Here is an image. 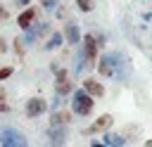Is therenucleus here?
<instances>
[{"mask_svg": "<svg viewBox=\"0 0 152 147\" xmlns=\"http://www.w3.org/2000/svg\"><path fill=\"white\" fill-rule=\"evenodd\" d=\"M7 109H10V104H7V102L0 97V111H7Z\"/></svg>", "mask_w": 152, "mask_h": 147, "instance_id": "f3484780", "label": "nucleus"}, {"mask_svg": "<svg viewBox=\"0 0 152 147\" xmlns=\"http://www.w3.org/2000/svg\"><path fill=\"white\" fill-rule=\"evenodd\" d=\"M93 104H95V100H93V95H88L86 90H76V92H74V100H71V109H74V114H78V116H88V114L93 111Z\"/></svg>", "mask_w": 152, "mask_h": 147, "instance_id": "f257e3e1", "label": "nucleus"}, {"mask_svg": "<svg viewBox=\"0 0 152 147\" xmlns=\"http://www.w3.org/2000/svg\"><path fill=\"white\" fill-rule=\"evenodd\" d=\"M2 17H5V9H2V7H0V19H2Z\"/></svg>", "mask_w": 152, "mask_h": 147, "instance_id": "aec40b11", "label": "nucleus"}, {"mask_svg": "<svg viewBox=\"0 0 152 147\" xmlns=\"http://www.w3.org/2000/svg\"><path fill=\"white\" fill-rule=\"evenodd\" d=\"M97 71L102 74V76H114L116 74V62H114V55H104L100 62H97Z\"/></svg>", "mask_w": 152, "mask_h": 147, "instance_id": "20e7f679", "label": "nucleus"}, {"mask_svg": "<svg viewBox=\"0 0 152 147\" xmlns=\"http://www.w3.org/2000/svg\"><path fill=\"white\" fill-rule=\"evenodd\" d=\"M48 138H50L52 145H62V142H64V130H62V128H52V130L48 133Z\"/></svg>", "mask_w": 152, "mask_h": 147, "instance_id": "9b49d317", "label": "nucleus"}, {"mask_svg": "<svg viewBox=\"0 0 152 147\" xmlns=\"http://www.w3.org/2000/svg\"><path fill=\"white\" fill-rule=\"evenodd\" d=\"M55 90H57V95H66V92H71V81H69V76H66V71H64V69H59V71H57Z\"/></svg>", "mask_w": 152, "mask_h": 147, "instance_id": "39448f33", "label": "nucleus"}, {"mask_svg": "<svg viewBox=\"0 0 152 147\" xmlns=\"http://www.w3.org/2000/svg\"><path fill=\"white\" fill-rule=\"evenodd\" d=\"M28 2H31V0H19V5H21V7H28Z\"/></svg>", "mask_w": 152, "mask_h": 147, "instance_id": "6ab92c4d", "label": "nucleus"}, {"mask_svg": "<svg viewBox=\"0 0 152 147\" xmlns=\"http://www.w3.org/2000/svg\"><path fill=\"white\" fill-rule=\"evenodd\" d=\"M0 145H5V147H24L26 138L17 128H2L0 130Z\"/></svg>", "mask_w": 152, "mask_h": 147, "instance_id": "f03ea898", "label": "nucleus"}, {"mask_svg": "<svg viewBox=\"0 0 152 147\" xmlns=\"http://www.w3.org/2000/svg\"><path fill=\"white\" fill-rule=\"evenodd\" d=\"M48 111V102L43 100V97H31L28 102H26V116L28 119H36V116H40V114H45Z\"/></svg>", "mask_w": 152, "mask_h": 147, "instance_id": "7ed1b4c3", "label": "nucleus"}, {"mask_svg": "<svg viewBox=\"0 0 152 147\" xmlns=\"http://www.w3.org/2000/svg\"><path fill=\"white\" fill-rule=\"evenodd\" d=\"M62 40H64V36H62V33H52V36H50V40L45 43V50H55V47H59V45H62Z\"/></svg>", "mask_w": 152, "mask_h": 147, "instance_id": "f8f14e48", "label": "nucleus"}, {"mask_svg": "<svg viewBox=\"0 0 152 147\" xmlns=\"http://www.w3.org/2000/svg\"><path fill=\"white\" fill-rule=\"evenodd\" d=\"M64 121H69V114H55L52 116V126H62Z\"/></svg>", "mask_w": 152, "mask_h": 147, "instance_id": "2eb2a0df", "label": "nucleus"}, {"mask_svg": "<svg viewBox=\"0 0 152 147\" xmlns=\"http://www.w3.org/2000/svg\"><path fill=\"white\" fill-rule=\"evenodd\" d=\"M33 19H36V9L24 7V12L17 17V24H19V28H28V26L33 24Z\"/></svg>", "mask_w": 152, "mask_h": 147, "instance_id": "6e6552de", "label": "nucleus"}, {"mask_svg": "<svg viewBox=\"0 0 152 147\" xmlns=\"http://www.w3.org/2000/svg\"><path fill=\"white\" fill-rule=\"evenodd\" d=\"M43 7H48V9H52V7H55V0H43Z\"/></svg>", "mask_w": 152, "mask_h": 147, "instance_id": "a211bd4d", "label": "nucleus"}, {"mask_svg": "<svg viewBox=\"0 0 152 147\" xmlns=\"http://www.w3.org/2000/svg\"><path fill=\"white\" fill-rule=\"evenodd\" d=\"M10 76H12V69L10 66H0V81L2 78H10Z\"/></svg>", "mask_w": 152, "mask_h": 147, "instance_id": "dca6fc26", "label": "nucleus"}, {"mask_svg": "<svg viewBox=\"0 0 152 147\" xmlns=\"http://www.w3.org/2000/svg\"><path fill=\"white\" fill-rule=\"evenodd\" d=\"M83 55L88 62H95L97 57V43H95V36H86L83 38Z\"/></svg>", "mask_w": 152, "mask_h": 147, "instance_id": "0eeeda50", "label": "nucleus"}, {"mask_svg": "<svg viewBox=\"0 0 152 147\" xmlns=\"http://www.w3.org/2000/svg\"><path fill=\"white\" fill-rule=\"evenodd\" d=\"M83 90H86L88 95H93V97H102V95H104V88H102V83H97V81H93V78L83 81Z\"/></svg>", "mask_w": 152, "mask_h": 147, "instance_id": "1a4fd4ad", "label": "nucleus"}, {"mask_svg": "<svg viewBox=\"0 0 152 147\" xmlns=\"http://www.w3.org/2000/svg\"><path fill=\"white\" fill-rule=\"evenodd\" d=\"M112 121H114V119H112L109 114H102L97 121H93V123L86 128V133H88V135H93V133H102V130H107V128L112 126Z\"/></svg>", "mask_w": 152, "mask_h": 147, "instance_id": "423d86ee", "label": "nucleus"}, {"mask_svg": "<svg viewBox=\"0 0 152 147\" xmlns=\"http://www.w3.org/2000/svg\"><path fill=\"white\" fill-rule=\"evenodd\" d=\"M76 5H78L81 12H90L93 9V0H76Z\"/></svg>", "mask_w": 152, "mask_h": 147, "instance_id": "4468645a", "label": "nucleus"}, {"mask_svg": "<svg viewBox=\"0 0 152 147\" xmlns=\"http://www.w3.org/2000/svg\"><path fill=\"white\" fill-rule=\"evenodd\" d=\"M64 36H66V43H71V45L81 43V31H78V26H76V24H66Z\"/></svg>", "mask_w": 152, "mask_h": 147, "instance_id": "9d476101", "label": "nucleus"}, {"mask_svg": "<svg viewBox=\"0 0 152 147\" xmlns=\"http://www.w3.org/2000/svg\"><path fill=\"white\" fill-rule=\"evenodd\" d=\"M102 142H104V145H124L126 140H124L121 135H112V133H109V135H104V140H102Z\"/></svg>", "mask_w": 152, "mask_h": 147, "instance_id": "ddd939ff", "label": "nucleus"}]
</instances>
